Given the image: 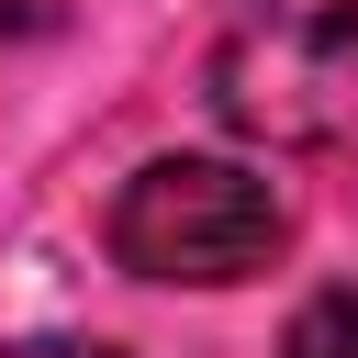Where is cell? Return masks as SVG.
Instances as JSON below:
<instances>
[{"label":"cell","mask_w":358,"mask_h":358,"mask_svg":"<svg viewBox=\"0 0 358 358\" xmlns=\"http://www.w3.org/2000/svg\"><path fill=\"white\" fill-rule=\"evenodd\" d=\"M101 246L123 280H157V291H235V280H268L280 246H291V190L257 168V157H145L112 213H101Z\"/></svg>","instance_id":"1"},{"label":"cell","mask_w":358,"mask_h":358,"mask_svg":"<svg viewBox=\"0 0 358 358\" xmlns=\"http://www.w3.org/2000/svg\"><path fill=\"white\" fill-rule=\"evenodd\" d=\"M201 90L224 112V134L302 157V145H347L358 134V0H235Z\"/></svg>","instance_id":"2"},{"label":"cell","mask_w":358,"mask_h":358,"mask_svg":"<svg viewBox=\"0 0 358 358\" xmlns=\"http://www.w3.org/2000/svg\"><path fill=\"white\" fill-rule=\"evenodd\" d=\"M280 358H358V280H324V291L280 324Z\"/></svg>","instance_id":"3"},{"label":"cell","mask_w":358,"mask_h":358,"mask_svg":"<svg viewBox=\"0 0 358 358\" xmlns=\"http://www.w3.org/2000/svg\"><path fill=\"white\" fill-rule=\"evenodd\" d=\"M0 358H123L112 336H11Z\"/></svg>","instance_id":"4"},{"label":"cell","mask_w":358,"mask_h":358,"mask_svg":"<svg viewBox=\"0 0 358 358\" xmlns=\"http://www.w3.org/2000/svg\"><path fill=\"white\" fill-rule=\"evenodd\" d=\"M22 22H45V0H0V45H11Z\"/></svg>","instance_id":"5"}]
</instances>
